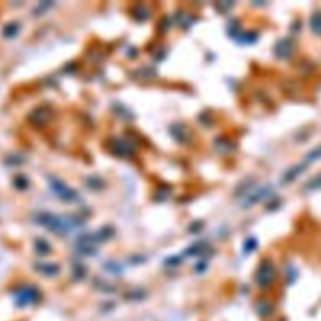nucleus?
Returning <instances> with one entry per match:
<instances>
[{
    "mask_svg": "<svg viewBox=\"0 0 321 321\" xmlns=\"http://www.w3.org/2000/svg\"><path fill=\"white\" fill-rule=\"evenodd\" d=\"M24 292H21L20 296H19V302H23V305H28L29 302H33L34 300V290H24Z\"/></svg>",
    "mask_w": 321,
    "mask_h": 321,
    "instance_id": "nucleus-1",
    "label": "nucleus"
}]
</instances>
